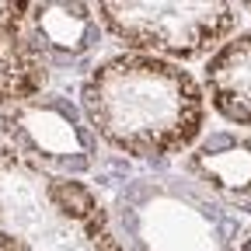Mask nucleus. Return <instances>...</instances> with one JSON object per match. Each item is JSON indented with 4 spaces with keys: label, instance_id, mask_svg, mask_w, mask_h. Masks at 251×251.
I'll list each match as a JSON object with an SVG mask.
<instances>
[{
    "label": "nucleus",
    "instance_id": "f257e3e1",
    "mask_svg": "<svg viewBox=\"0 0 251 251\" xmlns=\"http://www.w3.org/2000/svg\"><path fill=\"white\" fill-rule=\"evenodd\" d=\"M52 199H56L63 209L77 213V216H87V213L94 209L91 192H87L84 185H77V181H56V185H52Z\"/></svg>",
    "mask_w": 251,
    "mask_h": 251
},
{
    "label": "nucleus",
    "instance_id": "f03ea898",
    "mask_svg": "<svg viewBox=\"0 0 251 251\" xmlns=\"http://www.w3.org/2000/svg\"><path fill=\"white\" fill-rule=\"evenodd\" d=\"M220 108H224V115H227V119H237V122H251V112H248L244 105H234V101H227V98H220Z\"/></svg>",
    "mask_w": 251,
    "mask_h": 251
},
{
    "label": "nucleus",
    "instance_id": "7ed1b4c3",
    "mask_svg": "<svg viewBox=\"0 0 251 251\" xmlns=\"http://www.w3.org/2000/svg\"><path fill=\"white\" fill-rule=\"evenodd\" d=\"M227 147H234V140H230L227 133H216V136H209V140H206V153H216V150H227Z\"/></svg>",
    "mask_w": 251,
    "mask_h": 251
},
{
    "label": "nucleus",
    "instance_id": "20e7f679",
    "mask_svg": "<svg viewBox=\"0 0 251 251\" xmlns=\"http://www.w3.org/2000/svg\"><path fill=\"white\" fill-rule=\"evenodd\" d=\"M46 101H49V105H52L56 112H63V115H67V119H77V108H74V105H67V101H59V98H56V94H52V98H46Z\"/></svg>",
    "mask_w": 251,
    "mask_h": 251
},
{
    "label": "nucleus",
    "instance_id": "39448f33",
    "mask_svg": "<svg viewBox=\"0 0 251 251\" xmlns=\"http://www.w3.org/2000/svg\"><path fill=\"white\" fill-rule=\"evenodd\" d=\"M63 168H70V171H84V168H87V161H84V157H67V161H63Z\"/></svg>",
    "mask_w": 251,
    "mask_h": 251
},
{
    "label": "nucleus",
    "instance_id": "423d86ee",
    "mask_svg": "<svg viewBox=\"0 0 251 251\" xmlns=\"http://www.w3.org/2000/svg\"><path fill=\"white\" fill-rule=\"evenodd\" d=\"M122 227H126V230H136V216H133L129 209H122Z\"/></svg>",
    "mask_w": 251,
    "mask_h": 251
},
{
    "label": "nucleus",
    "instance_id": "0eeeda50",
    "mask_svg": "<svg viewBox=\"0 0 251 251\" xmlns=\"http://www.w3.org/2000/svg\"><path fill=\"white\" fill-rule=\"evenodd\" d=\"M7 84H11V74H7V67H0V94L7 91Z\"/></svg>",
    "mask_w": 251,
    "mask_h": 251
},
{
    "label": "nucleus",
    "instance_id": "6e6552de",
    "mask_svg": "<svg viewBox=\"0 0 251 251\" xmlns=\"http://www.w3.org/2000/svg\"><path fill=\"white\" fill-rule=\"evenodd\" d=\"M244 251H251V241H248V244H244Z\"/></svg>",
    "mask_w": 251,
    "mask_h": 251
}]
</instances>
